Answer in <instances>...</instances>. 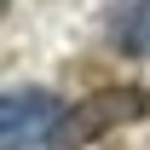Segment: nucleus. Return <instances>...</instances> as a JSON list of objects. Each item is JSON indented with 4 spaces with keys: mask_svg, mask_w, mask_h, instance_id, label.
I'll list each match as a JSON object with an SVG mask.
<instances>
[{
    "mask_svg": "<svg viewBox=\"0 0 150 150\" xmlns=\"http://www.w3.org/2000/svg\"><path fill=\"white\" fill-rule=\"evenodd\" d=\"M58 121L64 115H58V98L46 87H12L6 104H0V144L6 150H40V144H52Z\"/></svg>",
    "mask_w": 150,
    "mask_h": 150,
    "instance_id": "obj_2",
    "label": "nucleus"
},
{
    "mask_svg": "<svg viewBox=\"0 0 150 150\" xmlns=\"http://www.w3.org/2000/svg\"><path fill=\"white\" fill-rule=\"evenodd\" d=\"M144 115H150V93L144 87H104V93L81 98L75 110H64V121L52 133V150H81V144H93V139H104L115 127L144 121Z\"/></svg>",
    "mask_w": 150,
    "mask_h": 150,
    "instance_id": "obj_1",
    "label": "nucleus"
},
{
    "mask_svg": "<svg viewBox=\"0 0 150 150\" xmlns=\"http://www.w3.org/2000/svg\"><path fill=\"white\" fill-rule=\"evenodd\" d=\"M110 40L133 58H150V0H133L110 18Z\"/></svg>",
    "mask_w": 150,
    "mask_h": 150,
    "instance_id": "obj_3",
    "label": "nucleus"
}]
</instances>
